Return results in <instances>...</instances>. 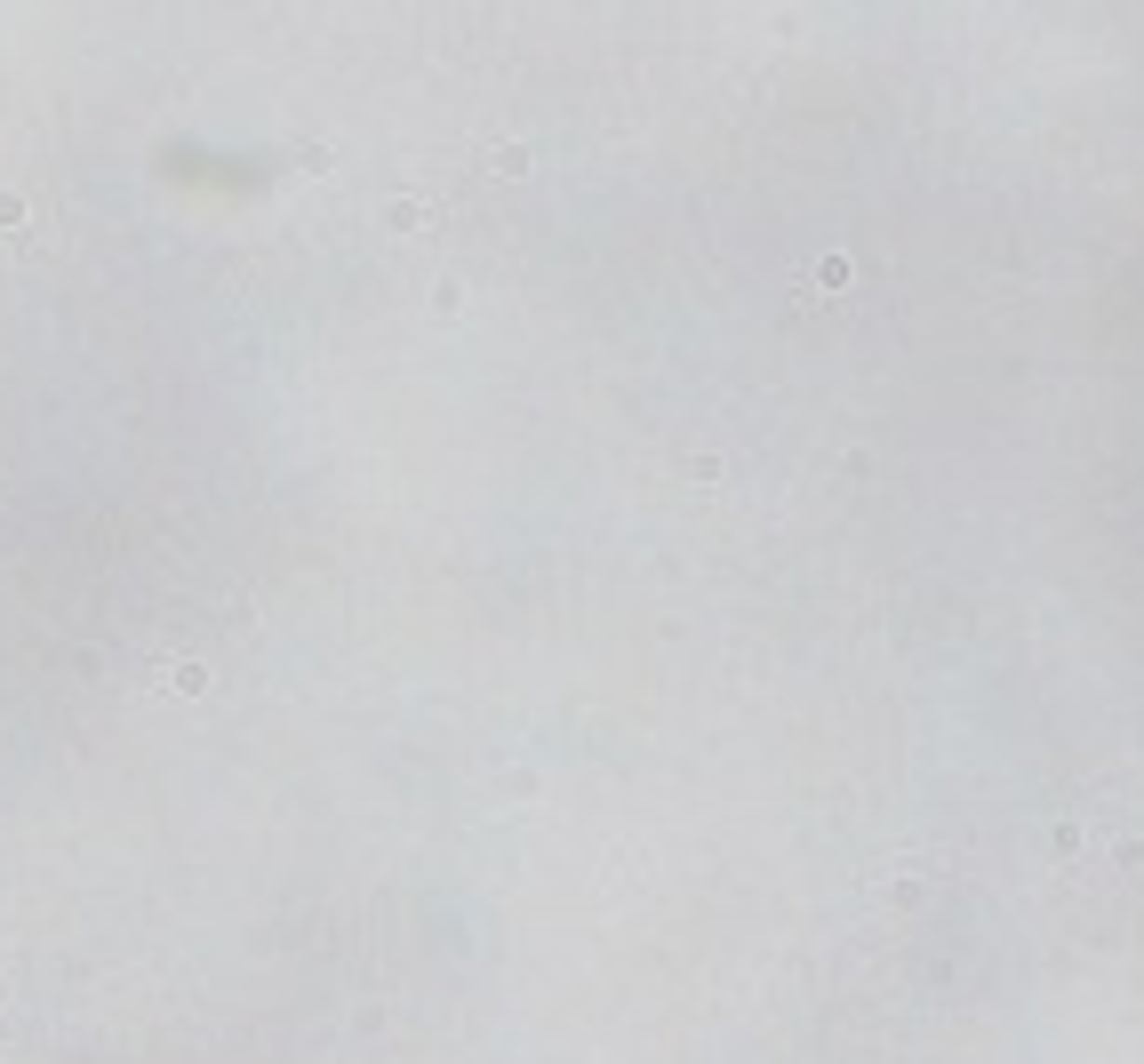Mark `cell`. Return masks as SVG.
Here are the masks:
<instances>
[{"instance_id": "obj_1", "label": "cell", "mask_w": 1144, "mask_h": 1064, "mask_svg": "<svg viewBox=\"0 0 1144 1064\" xmlns=\"http://www.w3.org/2000/svg\"><path fill=\"white\" fill-rule=\"evenodd\" d=\"M489 168H496V177H529V144H496Z\"/></svg>"}]
</instances>
